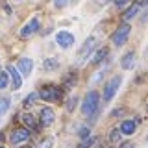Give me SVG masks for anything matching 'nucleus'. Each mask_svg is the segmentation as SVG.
<instances>
[{
	"label": "nucleus",
	"instance_id": "obj_1",
	"mask_svg": "<svg viewBox=\"0 0 148 148\" xmlns=\"http://www.w3.org/2000/svg\"><path fill=\"white\" fill-rule=\"evenodd\" d=\"M98 106H100V95L96 91H89L85 95V98H83L82 113L85 115V117H92V115L96 113V109H98Z\"/></svg>",
	"mask_w": 148,
	"mask_h": 148
},
{
	"label": "nucleus",
	"instance_id": "obj_2",
	"mask_svg": "<svg viewBox=\"0 0 148 148\" xmlns=\"http://www.w3.org/2000/svg\"><path fill=\"white\" fill-rule=\"evenodd\" d=\"M63 96V91L56 85H46L39 91V98H43L45 102H59Z\"/></svg>",
	"mask_w": 148,
	"mask_h": 148
},
{
	"label": "nucleus",
	"instance_id": "obj_3",
	"mask_svg": "<svg viewBox=\"0 0 148 148\" xmlns=\"http://www.w3.org/2000/svg\"><path fill=\"white\" fill-rule=\"evenodd\" d=\"M130 30H132L130 24H126V22L120 24L117 30L113 32V35H111V43H113L115 46H122L128 41V37H130Z\"/></svg>",
	"mask_w": 148,
	"mask_h": 148
},
{
	"label": "nucleus",
	"instance_id": "obj_4",
	"mask_svg": "<svg viewBox=\"0 0 148 148\" xmlns=\"http://www.w3.org/2000/svg\"><path fill=\"white\" fill-rule=\"evenodd\" d=\"M120 83H122V76H120V74L113 76L108 83H106V87H104V100L106 102H109L115 96V92H117V89L120 87Z\"/></svg>",
	"mask_w": 148,
	"mask_h": 148
},
{
	"label": "nucleus",
	"instance_id": "obj_5",
	"mask_svg": "<svg viewBox=\"0 0 148 148\" xmlns=\"http://www.w3.org/2000/svg\"><path fill=\"white\" fill-rule=\"evenodd\" d=\"M39 26H41L39 17H34L30 22H26V24L22 26V30H21V37H30V35H34L35 32L39 30Z\"/></svg>",
	"mask_w": 148,
	"mask_h": 148
},
{
	"label": "nucleus",
	"instance_id": "obj_6",
	"mask_svg": "<svg viewBox=\"0 0 148 148\" xmlns=\"http://www.w3.org/2000/svg\"><path fill=\"white\" fill-rule=\"evenodd\" d=\"M30 139V132H28L26 128H15L11 132V137H9V141L13 143V145H18V143H24Z\"/></svg>",
	"mask_w": 148,
	"mask_h": 148
},
{
	"label": "nucleus",
	"instance_id": "obj_7",
	"mask_svg": "<svg viewBox=\"0 0 148 148\" xmlns=\"http://www.w3.org/2000/svg\"><path fill=\"white\" fill-rule=\"evenodd\" d=\"M56 41L61 48H71L74 45V35L69 32H59V34H56Z\"/></svg>",
	"mask_w": 148,
	"mask_h": 148
},
{
	"label": "nucleus",
	"instance_id": "obj_8",
	"mask_svg": "<svg viewBox=\"0 0 148 148\" xmlns=\"http://www.w3.org/2000/svg\"><path fill=\"white\" fill-rule=\"evenodd\" d=\"M137 65V56L135 52H128L122 56V59H120V67L124 69V71H132L133 67Z\"/></svg>",
	"mask_w": 148,
	"mask_h": 148
},
{
	"label": "nucleus",
	"instance_id": "obj_9",
	"mask_svg": "<svg viewBox=\"0 0 148 148\" xmlns=\"http://www.w3.org/2000/svg\"><path fill=\"white\" fill-rule=\"evenodd\" d=\"M39 119H41V124L43 126H50V124L56 120V113H54V109H50V108H43L41 109V113H39Z\"/></svg>",
	"mask_w": 148,
	"mask_h": 148
},
{
	"label": "nucleus",
	"instance_id": "obj_10",
	"mask_svg": "<svg viewBox=\"0 0 148 148\" xmlns=\"http://www.w3.org/2000/svg\"><path fill=\"white\" fill-rule=\"evenodd\" d=\"M95 45H96V39H95V37H89V39L83 43V46L80 48V52H78V59H80V61H83V59H85V56L89 54L92 48H95Z\"/></svg>",
	"mask_w": 148,
	"mask_h": 148
},
{
	"label": "nucleus",
	"instance_id": "obj_11",
	"mask_svg": "<svg viewBox=\"0 0 148 148\" xmlns=\"http://www.w3.org/2000/svg\"><path fill=\"white\" fill-rule=\"evenodd\" d=\"M18 71L22 72L21 76H30L32 71H34V61H32L30 58H22V59H18Z\"/></svg>",
	"mask_w": 148,
	"mask_h": 148
},
{
	"label": "nucleus",
	"instance_id": "obj_12",
	"mask_svg": "<svg viewBox=\"0 0 148 148\" xmlns=\"http://www.w3.org/2000/svg\"><path fill=\"white\" fill-rule=\"evenodd\" d=\"M8 74H11V87L13 89H21V85H22V76L21 74H18V71L15 67H13V65H9L8 67Z\"/></svg>",
	"mask_w": 148,
	"mask_h": 148
},
{
	"label": "nucleus",
	"instance_id": "obj_13",
	"mask_svg": "<svg viewBox=\"0 0 148 148\" xmlns=\"http://www.w3.org/2000/svg\"><path fill=\"white\" fill-rule=\"evenodd\" d=\"M137 124L133 122V120H124L122 124H120V133H124V135H132L133 132H135Z\"/></svg>",
	"mask_w": 148,
	"mask_h": 148
},
{
	"label": "nucleus",
	"instance_id": "obj_14",
	"mask_svg": "<svg viewBox=\"0 0 148 148\" xmlns=\"http://www.w3.org/2000/svg\"><path fill=\"white\" fill-rule=\"evenodd\" d=\"M137 11H139V4L135 2V4H132V6H130L126 11H124L122 18H124V21H130V18H133V17L137 15Z\"/></svg>",
	"mask_w": 148,
	"mask_h": 148
},
{
	"label": "nucleus",
	"instance_id": "obj_15",
	"mask_svg": "<svg viewBox=\"0 0 148 148\" xmlns=\"http://www.w3.org/2000/svg\"><path fill=\"white\" fill-rule=\"evenodd\" d=\"M21 119H22V122H24L26 126H30L32 130H37V122H35V117H34L32 113H24V115H22Z\"/></svg>",
	"mask_w": 148,
	"mask_h": 148
},
{
	"label": "nucleus",
	"instance_id": "obj_16",
	"mask_svg": "<svg viewBox=\"0 0 148 148\" xmlns=\"http://www.w3.org/2000/svg\"><path fill=\"white\" fill-rule=\"evenodd\" d=\"M58 67H59V61L56 58H48V59L43 61V69H45V71H54V69H58Z\"/></svg>",
	"mask_w": 148,
	"mask_h": 148
},
{
	"label": "nucleus",
	"instance_id": "obj_17",
	"mask_svg": "<svg viewBox=\"0 0 148 148\" xmlns=\"http://www.w3.org/2000/svg\"><path fill=\"white\" fill-rule=\"evenodd\" d=\"M37 98H39V92H30V95L24 98V108H30V106H34Z\"/></svg>",
	"mask_w": 148,
	"mask_h": 148
},
{
	"label": "nucleus",
	"instance_id": "obj_18",
	"mask_svg": "<svg viewBox=\"0 0 148 148\" xmlns=\"http://www.w3.org/2000/svg\"><path fill=\"white\" fill-rule=\"evenodd\" d=\"M108 54H109V50H108V48H100L98 52H96V56L92 58V61H95V63H100V61H104V58H106Z\"/></svg>",
	"mask_w": 148,
	"mask_h": 148
},
{
	"label": "nucleus",
	"instance_id": "obj_19",
	"mask_svg": "<svg viewBox=\"0 0 148 148\" xmlns=\"http://www.w3.org/2000/svg\"><path fill=\"white\" fill-rule=\"evenodd\" d=\"M8 108H9V98H6V96H0V113L8 111Z\"/></svg>",
	"mask_w": 148,
	"mask_h": 148
},
{
	"label": "nucleus",
	"instance_id": "obj_20",
	"mask_svg": "<svg viewBox=\"0 0 148 148\" xmlns=\"http://www.w3.org/2000/svg\"><path fill=\"white\" fill-rule=\"evenodd\" d=\"M92 145H95V139H92V137H85V141L80 143V146H78V148H91Z\"/></svg>",
	"mask_w": 148,
	"mask_h": 148
},
{
	"label": "nucleus",
	"instance_id": "obj_21",
	"mask_svg": "<svg viewBox=\"0 0 148 148\" xmlns=\"http://www.w3.org/2000/svg\"><path fill=\"white\" fill-rule=\"evenodd\" d=\"M6 85H8V74L0 72V89H6Z\"/></svg>",
	"mask_w": 148,
	"mask_h": 148
},
{
	"label": "nucleus",
	"instance_id": "obj_22",
	"mask_svg": "<svg viewBox=\"0 0 148 148\" xmlns=\"http://www.w3.org/2000/svg\"><path fill=\"white\" fill-rule=\"evenodd\" d=\"M119 139H120V132H119V130H113V132H111V135H109V141L111 143H117Z\"/></svg>",
	"mask_w": 148,
	"mask_h": 148
},
{
	"label": "nucleus",
	"instance_id": "obj_23",
	"mask_svg": "<svg viewBox=\"0 0 148 148\" xmlns=\"http://www.w3.org/2000/svg\"><path fill=\"white\" fill-rule=\"evenodd\" d=\"M56 8H65V6H69L71 4V0H56Z\"/></svg>",
	"mask_w": 148,
	"mask_h": 148
},
{
	"label": "nucleus",
	"instance_id": "obj_24",
	"mask_svg": "<svg viewBox=\"0 0 148 148\" xmlns=\"http://www.w3.org/2000/svg\"><path fill=\"white\" fill-rule=\"evenodd\" d=\"M76 96H74V98H71V100H69V104H67V111H72L74 108H76Z\"/></svg>",
	"mask_w": 148,
	"mask_h": 148
},
{
	"label": "nucleus",
	"instance_id": "obj_25",
	"mask_svg": "<svg viewBox=\"0 0 148 148\" xmlns=\"http://www.w3.org/2000/svg\"><path fill=\"white\" fill-rule=\"evenodd\" d=\"M89 130H87V128H80V137H83V139H85V137H89Z\"/></svg>",
	"mask_w": 148,
	"mask_h": 148
},
{
	"label": "nucleus",
	"instance_id": "obj_26",
	"mask_svg": "<svg viewBox=\"0 0 148 148\" xmlns=\"http://www.w3.org/2000/svg\"><path fill=\"white\" fill-rule=\"evenodd\" d=\"M128 2H130V0H115V6H117V8H124Z\"/></svg>",
	"mask_w": 148,
	"mask_h": 148
},
{
	"label": "nucleus",
	"instance_id": "obj_27",
	"mask_svg": "<svg viewBox=\"0 0 148 148\" xmlns=\"http://www.w3.org/2000/svg\"><path fill=\"white\" fill-rule=\"evenodd\" d=\"M122 148H135V145H133V143H124Z\"/></svg>",
	"mask_w": 148,
	"mask_h": 148
},
{
	"label": "nucleus",
	"instance_id": "obj_28",
	"mask_svg": "<svg viewBox=\"0 0 148 148\" xmlns=\"http://www.w3.org/2000/svg\"><path fill=\"white\" fill-rule=\"evenodd\" d=\"M95 148H106V146H104V145H96Z\"/></svg>",
	"mask_w": 148,
	"mask_h": 148
},
{
	"label": "nucleus",
	"instance_id": "obj_29",
	"mask_svg": "<svg viewBox=\"0 0 148 148\" xmlns=\"http://www.w3.org/2000/svg\"><path fill=\"white\" fill-rule=\"evenodd\" d=\"M2 139H4V135H2V133H0V141H2Z\"/></svg>",
	"mask_w": 148,
	"mask_h": 148
},
{
	"label": "nucleus",
	"instance_id": "obj_30",
	"mask_svg": "<svg viewBox=\"0 0 148 148\" xmlns=\"http://www.w3.org/2000/svg\"><path fill=\"white\" fill-rule=\"evenodd\" d=\"M146 109H148V104H146Z\"/></svg>",
	"mask_w": 148,
	"mask_h": 148
},
{
	"label": "nucleus",
	"instance_id": "obj_31",
	"mask_svg": "<svg viewBox=\"0 0 148 148\" xmlns=\"http://www.w3.org/2000/svg\"><path fill=\"white\" fill-rule=\"evenodd\" d=\"M146 143H148V137H146Z\"/></svg>",
	"mask_w": 148,
	"mask_h": 148
},
{
	"label": "nucleus",
	"instance_id": "obj_32",
	"mask_svg": "<svg viewBox=\"0 0 148 148\" xmlns=\"http://www.w3.org/2000/svg\"><path fill=\"white\" fill-rule=\"evenodd\" d=\"M0 148H4V146H0Z\"/></svg>",
	"mask_w": 148,
	"mask_h": 148
},
{
	"label": "nucleus",
	"instance_id": "obj_33",
	"mask_svg": "<svg viewBox=\"0 0 148 148\" xmlns=\"http://www.w3.org/2000/svg\"><path fill=\"white\" fill-rule=\"evenodd\" d=\"M104 2H106V0H104Z\"/></svg>",
	"mask_w": 148,
	"mask_h": 148
}]
</instances>
